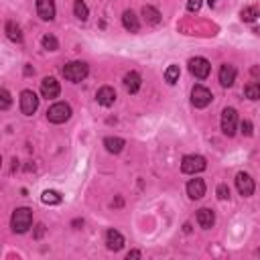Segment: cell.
Instances as JSON below:
<instances>
[{
  "label": "cell",
  "mask_w": 260,
  "mask_h": 260,
  "mask_svg": "<svg viewBox=\"0 0 260 260\" xmlns=\"http://www.w3.org/2000/svg\"><path fill=\"white\" fill-rule=\"evenodd\" d=\"M215 193H217V197H219L221 201H225V199H230V187H228V185H219Z\"/></svg>",
  "instance_id": "cell-30"
},
{
  "label": "cell",
  "mask_w": 260,
  "mask_h": 260,
  "mask_svg": "<svg viewBox=\"0 0 260 260\" xmlns=\"http://www.w3.org/2000/svg\"><path fill=\"white\" fill-rule=\"evenodd\" d=\"M236 81V67L230 65V63H223L221 69H219V83L223 87H232Z\"/></svg>",
  "instance_id": "cell-13"
},
{
  "label": "cell",
  "mask_w": 260,
  "mask_h": 260,
  "mask_svg": "<svg viewBox=\"0 0 260 260\" xmlns=\"http://www.w3.org/2000/svg\"><path fill=\"white\" fill-rule=\"evenodd\" d=\"M211 100H213V95H211V91H209L207 87L195 85V87L191 89V104H193L195 108H205V106L211 104Z\"/></svg>",
  "instance_id": "cell-8"
},
{
  "label": "cell",
  "mask_w": 260,
  "mask_h": 260,
  "mask_svg": "<svg viewBox=\"0 0 260 260\" xmlns=\"http://www.w3.org/2000/svg\"><path fill=\"white\" fill-rule=\"evenodd\" d=\"M47 118L53 124H63V122H67L71 118V106L65 104V102H57L47 110Z\"/></svg>",
  "instance_id": "cell-3"
},
{
  "label": "cell",
  "mask_w": 260,
  "mask_h": 260,
  "mask_svg": "<svg viewBox=\"0 0 260 260\" xmlns=\"http://www.w3.org/2000/svg\"><path fill=\"white\" fill-rule=\"evenodd\" d=\"M37 14L43 20L55 18V0H37Z\"/></svg>",
  "instance_id": "cell-12"
},
{
  "label": "cell",
  "mask_w": 260,
  "mask_h": 260,
  "mask_svg": "<svg viewBox=\"0 0 260 260\" xmlns=\"http://www.w3.org/2000/svg\"><path fill=\"white\" fill-rule=\"evenodd\" d=\"M41 43H43V47H45L47 51H57V49H59V41H57L53 35H45Z\"/></svg>",
  "instance_id": "cell-27"
},
{
  "label": "cell",
  "mask_w": 260,
  "mask_h": 260,
  "mask_svg": "<svg viewBox=\"0 0 260 260\" xmlns=\"http://www.w3.org/2000/svg\"><path fill=\"white\" fill-rule=\"evenodd\" d=\"M37 108H39V98H37V93H35L32 89L20 91V112H22L24 116H32V114L37 112Z\"/></svg>",
  "instance_id": "cell-6"
},
{
  "label": "cell",
  "mask_w": 260,
  "mask_h": 260,
  "mask_svg": "<svg viewBox=\"0 0 260 260\" xmlns=\"http://www.w3.org/2000/svg\"><path fill=\"white\" fill-rule=\"evenodd\" d=\"M140 256H142V252H140V250H130V252L126 254V258H128V260H130V258H140Z\"/></svg>",
  "instance_id": "cell-32"
},
{
  "label": "cell",
  "mask_w": 260,
  "mask_h": 260,
  "mask_svg": "<svg viewBox=\"0 0 260 260\" xmlns=\"http://www.w3.org/2000/svg\"><path fill=\"white\" fill-rule=\"evenodd\" d=\"M199 8H201V0H189L187 2V10L189 12H197Z\"/></svg>",
  "instance_id": "cell-31"
},
{
  "label": "cell",
  "mask_w": 260,
  "mask_h": 260,
  "mask_svg": "<svg viewBox=\"0 0 260 260\" xmlns=\"http://www.w3.org/2000/svg\"><path fill=\"white\" fill-rule=\"evenodd\" d=\"M73 12L79 20H87V16H89V10H87L83 0H73Z\"/></svg>",
  "instance_id": "cell-25"
},
{
  "label": "cell",
  "mask_w": 260,
  "mask_h": 260,
  "mask_svg": "<svg viewBox=\"0 0 260 260\" xmlns=\"http://www.w3.org/2000/svg\"><path fill=\"white\" fill-rule=\"evenodd\" d=\"M41 201H43L45 205H59V203L63 201V197H61V193H59V191L47 189V191H43V195H41Z\"/></svg>",
  "instance_id": "cell-22"
},
{
  "label": "cell",
  "mask_w": 260,
  "mask_h": 260,
  "mask_svg": "<svg viewBox=\"0 0 260 260\" xmlns=\"http://www.w3.org/2000/svg\"><path fill=\"white\" fill-rule=\"evenodd\" d=\"M179 73H181V71H179V65H169L167 71H165V79H167V83H171V85L177 83V81H179Z\"/></svg>",
  "instance_id": "cell-26"
},
{
  "label": "cell",
  "mask_w": 260,
  "mask_h": 260,
  "mask_svg": "<svg viewBox=\"0 0 260 260\" xmlns=\"http://www.w3.org/2000/svg\"><path fill=\"white\" fill-rule=\"evenodd\" d=\"M240 128H242V134H244V136H252V132H254V126H252L250 120H244V122L240 124Z\"/></svg>",
  "instance_id": "cell-29"
},
{
  "label": "cell",
  "mask_w": 260,
  "mask_h": 260,
  "mask_svg": "<svg viewBox=\"0 0 260 260\" xmlns=\"http://www.w3.org/2000/svg\"><path fill=\"white\" fill-rule=\"evenodd\" d=\"M59 91H61V87H59V81L55 77H45L41 81V93H43V98L53 100V98L59 95Z\"/></svg>",
  "instance_id": "cell-10"
},
{
  "label": "cell",
  "mask_w": 260,
  "mask_h": 260,
  "mask_svg": "<svg viewBox=\"0 0 260 260\" xmlns=\"http://www.w3.org/2000/svg\"><path fill=\"white\" fill-rule=\"evenodd\" d=\"M0 98H2V102H0V108L2 110H8L10 108V93H8V89H0Z\"/></svg>",
  "instance_id": "cell-28"
},
{
  "label": "cell",
  "mask_w": 260,
  "mask_h": 260,
  "mask_svg": "<svg viewBox=\"0 0 260 260\" xmlns=\"http://www.w3.org/2000/svg\"><path fill=\"white\" fill-rule=\"evenodd\" d=\"M87 73H89V67L83 61H71V63H65V67H63V77L73 83L83 81L87 77Z\"/></svg>",
  "instance_id": "cell-2"
},
{
  "label": "cell",
  "mask_w": 260,
  "mask_h": 260,
  "mask_svg": "<svg viewBox=\"0 0 260 260\" xmlns=\"http://www.w3.org/2000/svg\"><path fill=\"white\" fill-rule=\"evenodd\" d=\"M258 16H260V4H250V6H244L240 10V18L244 22H254Z\"/></svg>",
  "instance_id": "cell-20"
},
{
  "label": "cell",
  "mask_w": 260,
  "mask_h": 260,
  "mask_svg": "<svg viewBox=\"0 0 260 260\" xmlns=\"http://www.w3.org/2000/svg\"><path fill=\"white\" fill-rule=\"evenodd\" d=\"M187 195L191 199H201L205 195V181L203 179H191L187 183Z\"/></svg>",
  "instance_id": "cell-15"
},
{
  "label": "cell",
  "mask_w": 260,
  "mask_h": 260,
  "mask_svg": "<svg viewBox=\"0 0 260 260\" xmlns=\"http://www.w3.org/2000/svg\"><path fill=\"white\" fill-rule=\"evenodd\" d=\"M250 73H252V75H256V77H260V67H252V69H250Z\"/></svg>",
  "instance_id": "cell-34"
},
{
  "label": "cell",
  "mask_w": 260,
  "mask_h": 260,
  "mask_svg": "<svg viewBox=\"0 0 260 260\" xmlns=\"http://www.w3.org/2000/svg\"><path fill=\"white\" fill-rule=\"evenodd\" d=\"M236 187H238L240 195L250 197V195L254 193V179H252L248 173H238V175H236Z\"/></svg>",
  "instance_id": "cell-9"
},
{
  "label": "cell",
  "mask_w": 260,
  "mask_h": 260,
  "mask_svg": "<svg viewBox=\"0 0 260 260\" xmlns=\"http://www.w3.org/2000/svg\"><path fill=\"white\" fill-rule=\"evenodd\" d=\"M106 246L110 248V250H114V252H118V250H122V246H124V236L118 232V230H108L106 232Z\"/></svg>",
  "instance_id": "cell-14"
},
{
  "label": "cell",
  "mask_w": 260,
  "mask_h": 260,
  "mask_svg": "<svg viewBox=\"0 0 260 260\" xmlns=\"http://www.w3.org/2000/svg\"><path fill=\"white\" fill-rule=\"evenodd\" d=\"M6 35H8V39H10V41H14V43H20V41H22L20 26H18L16 22H12V20H8V22H6Z\"/></svg>",
  "instance_id": "cell-23"
},
{
  "label": "cell",
  "mask_w": 260,
  "mask_h": 260,
  "mask_svg": "<svg viewBox=\"0 0 260 260\" xmlns=\"http://www.w3.org/2000/svg\"><path fill=\"white\" fill-rule=\"evenodd\" d=\"M122 24H124V28L130 30V32H138V30H140L138 16H136L132 10H124V14H122Z\"/></svg>",
  "instance_id": "cell-19"
},
{
  "label": "cell",
  "mask_w": 260,
  "mask_h": 260,
  "mask_svg": "<svg viewBox=\"0 0 260 260\" xmlns=\"http://www.w3.org/2000/svg\"><path fill=\"white\" fill-rule=\"evenodd\" d=\"M197 223H199L203 230L213 228V223H215V213H213L209 207H201V209L197 211Z\"/></svg>",
  "instance_id": "cell-16"
},
{
  "label": "cell",
  "mask_w": 260,
  "mask_h": 260,
  "mask_svg": "<svg viewBox=\"0 0 260 260\" xmlns=\"http://www.w3.org/2000/svg\"><path fill=\"white\" fill-rule=\"evenodd\" d=\"M95 100H98V104L104 106V108L114 106V102H116V91H114V87H110V85L100 87L98 93H95Z\"/></svg>",
  "instance_id": "cell-11"
},
{
  "label": "cell",
  "mask_w": 260,
  "mask_h": 260,
  "mask_svg": "<svg viewBox=\"0 0 260 260\" xmlns=\"http://www.w3.org/2000/svg\"><path fill=\"white\" fill-rule=\"evenodd\" d=\"M244 95L248 100H260V81H250L244 87Z\"/></svg>",
  "instance_id": "cell-24"
},
{
  "label": "cell",
  "mask_w": 260,
  "mask_h": 260,
  "mask_svg": "<svg viewBox=\"0 0 260 260\" xmlns=\"http://www.w3.org/2000/svg\"><path fill=\"white\" fill-rule=\"evenodd\" d=\"M43 234H45V225H43V223H39V225H37V234H35V238L39 240Z\"/></svg>",
  "instance_id": "cell-33"
},
{
  "label": "cell",
  "mask_w": 260,
  "mask_h": 260,
  "mask_svg": "<svg viewBox=\"0 0 260 260\" xmlns=\"http://www.w3.org/2000/svg\"><path fill=\"white\" fill-rule=\"evenodd\" d=\"M252 32H256V35H258V37H260V26H256V28H254V30H252Z\"/></svg>",
  "instance_id": "cell-37"
},
{
  "label": "cell",
  "mask_w": 260,
  "mask_h": 260,
  "mask_svg": "<svg viewBox=\"0 0 260 260\" xmlns=\"http://www.w3.org/2000/svg\"><path fill=\"white\" fill-rule=\"evenodd\" d=\"M24 73H26V75H30V73H35V69H32V67H28V65H26V67H24Z\"/></svg>",
  "instance_id": "cell-35"
},
{
  "label": "cell",
  "mask_w": 260,
  "mask_h": 260,
  "mask_svg": "<svg viewBox=\"0 0 260 260\" xmlns=\"http://www.w3.org/2000/svg\"><path fill=\"white\" fill-rule=\"evenodd\" d=\"M215 2H217V0H207V4H209V6H215Z\"/></svg>",
  "instance_id": "cell-36"
},
{
  "label": "cell",
  "mask_w": 260,
  "mask_h": 260,
  "mask_svg": "<svg viewBox=\"0 0 260 260\" xmlns=\"http://www.w3.org/2000/svg\"><path fill=\"white\" fill-rule=\"evenodd\" d=\"M140 85H142V79L136 71H130V73L124 75V87H126L128 93H136L140 89Z\"/></svg>",
  "instance_id": "cell-17"
},
{
  "label": "cell",
  "mask_w": 260,
  "mask_h": 260,
  "mask_svg": "<svg viewBox=\"0 0 260 260\" xmlns=\"http://www.w3.org/2000/svg\"><path fill=\"white\" fill-rule=\"evenodd\" d=\"M142 16H144V20H146L148 24H158V22L162 20L160 12H158L154 6H142Z\"/></svg>",
  "instance_id": "cell-21"
},
{
  "label": "cell",
  "mask_w": 260,
  "mask_h": 260,
  "mask_svg": "<svg viewBox=\"0 0 260 260\" xmlns=\"http://www.w3.org/2000/svg\"><path fill=\"white\" fill-rule=\"evenodd\" d=\"M205 167H207V162H205V158L201 154H187L181 160V171L187 173V175L201 173V171H205Z\"/></svg>",
  "instance_id": "cell-4"
},
{
  "label": "cell",
  "mask_w": 260,
  "mask_h": 260,
  "mask_svg": "<svg viewBox=\"0 0 260 260\" xmlns=\"http://www.w3.org/2000/svg\"><path fill=\"white\" fill-rule=\"evenodd\" d=\"M104 146H106V150H108V152L118 154V152H122V150H124L126 140H124V138H120V136H108V138H104Z\"/></svg>",
  "instance_id": "cell-18"
},
{
  "label": "cell",
  "mask_w": 260,
  "mask_h": 260,
  "mask_svg": "<svg viewBox=\"0 0 260 260\" xmlns=\"http://www.w3.org/2000/svg\"><path fill=\"white\" fill-rule=\"evenodd\" d=\"M10 225L16 234H24L32 225V211L28 207H16L10 217Z\"/></svg>",
  "instance_id": "cell-1"
},
{
  "label": "cell",
  "mask_w": 260,
  "mask_h": 260,
  "mask_svg": "<svg viewBox=\"0 0 260 260\" xmlns=\"http://www.w3.org/2000/svg\"><path fill=\"white\" fill-rule=\"evenodd\" d=\"M238 128V114L234 108H223L221 112V132L225 136H234Z\"/></svg>",
  "instance_id": "cell-7"
},
{
  "label": "cell",
  "mask_w": 260,
  "mask_h": 260,
  "mask_svg": "<svg viewBox=\"0 0 260 260\" xmlns=\"http://www.w3.org/2000/svg\"><path fill=\"white\" fill-rule=\"evenodd\" d=\"M189 71L197 79H207L211 73V63L205 57H193V59H189Z\"/></svg>",
  "instance_id": "cell-5"
}]
</instances>
